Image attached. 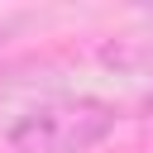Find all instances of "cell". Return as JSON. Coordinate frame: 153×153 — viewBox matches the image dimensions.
I'll return each mask as SVG.
<instances>
[{"instance_id":"cell-2","label":"cell","mask_w":153,"mask_h":153,"mask_svg":"<svg viewBox=\"0 0 153 153\" xmlns=\"http://www.w3.org/2000/svg\"><path fill=\"white\" fill-rule=\"evenodd\" d=\"M139 110H148V115H153V91H148V96L139 100Z\"/></svg>"},{"instance_id":"cell-1","label":"cell","mask_w":153,"mask_h":153,"mask_svg":"<svg viewBox=\"0 0 153 153\" xmlns=\"http://www.w3.org/2000/svg\"><path fill=\"white\" fill-rule=\"evenodd\" d=\"M120 124V110L100 96H57L33 110H24L5 143L10 153H91L100 148Z\"/></svg>"},{"instance_id":"cell-3","label":"cell","mask_w":153,"mask_h":153,"mask_svg":"<svg viewBox=\"0 0 153 153\" xmlns=\"http://www.w3.org/2000/svg\"><path fill=\"white\" fill-rule=\"evenodd\" d=\"M0 53H5V29H0Z\"/></svg>"}]
</instances>
